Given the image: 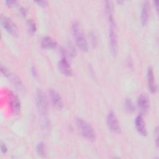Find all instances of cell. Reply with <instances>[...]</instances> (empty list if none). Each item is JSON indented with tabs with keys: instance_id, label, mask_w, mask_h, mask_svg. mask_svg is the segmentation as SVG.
Returning <instances> with one entry per match:
<instances>
[{
	"instance_id": "6da1fadb",
	"label": "cell",
	"mask_w": 159,
	"mask_h": 159,
	"mask_svg": "<svg viewBox=\"0 0 159 159\" xmlns=\"http://www.w3.org/2000/svg\"><path fill=\"white\" fill-rule=\"evenodd\" d=\"M35 101L37 108L40 114V119L42 126L47 129L49 127V122L47 118V107L48 102L47 98L41 89H38L36 93L35 96Z\"/></svg>"
},
{
	"instance_id": "7a4b0ae2",
	"label": "cell",
	"mask_w": 159,
	"mask_h": 159,
	"mask_svg": "<svg viewBox=\"0 0 159 159\" xmlns=\"http://www.w3.org/2000/svg\"><path fill=\"white\" fill-rule=\"evenodd\" d=\"M71 33L77 47L83 52L88 50V43L82 31L80 24L78 22H74L71 26Z\"/></svg>"
},
{
	"instance_id": "3957f363",
	"label": "cell",
	"mask_w": 159,
	"mask_h": 159,
	"mask_svg": "<svg viewBox=\"0 0 159 159\" xmlns=\"http://www.w3.org/2000/svg\"><path fill=\"white\" fill-rule=\"evenodd\" d=\"M76 124L84 137L91 141L95 140V132L89 123L81 117H77L76 118Z\"/></svg>"
},
{
	"instance_id": "277c9868",
	"label": "cell",
	"mask_w": 159,
	"mask_h": 159,
	"mask_svg": "<svg viewBox=\"0 0 159 159\" xmlns=\"http://www.w3.org/2000/svg\"><path fill=\"white\" fill-rule=\"evenodd\" d=\"M109 22V39L110 51L112 55H116L117 52V37L114 19L108 20Z\"/></svg>"
},
{
	"instance_id": "5b68a950",
	"label": "cell",
	"mask_w": 159,
	"mask_h": 159,
	"mask_svg": "<svg viewBox=\"0 0 159 159\" xmlns=\"http://www.w3.org/2000/svg\"><path fill=\"white\" fill-rule=\"evenodd\" d=\"M1 22L4 29L9 34L14 36L18 35V28L16 24L8 17L1 15Z\"/></svg>"
},
{
	"instance_id": "8992f818",
	"label": "cell",
	"mask_w": 159,
	"mask_h": 159,
	"mask_svg": "<svg viewBox=\"0 0 159 159\" xmlns=\"http://www.w3.org/2000/svg\"><path fill=\"white\" fill-rule=\"evenodd\" d=\"M107 125L109 129L114 133L119 134L120 132V126L115 113L111 111L107 116Z\"/></svg>"
},
{
	"instance_id": "52a82bcc",
	"label": "cell",
	"mask_w": 159,
	"mask_h": 159,
	"mask_svg": "<svg viewBox=\"0 0 159 159\" xmlns=\"http://www.w3.org/2000/svg\"><path fill=\"white\" fill-rule=\"evenodd\" d=\"M49 94L53 106L58 110L61 109L63 106V102L60 94L54 89H50L49 91Z\"/></svg>"
},
{
	"instance_id": "ba28073f",
	"label": "cell",
	"mask_w": 159,
	"mask_h": 159,
	"mask_svg": "<svg viewBox=\"0 0 159 159\" xmlns=\"http://www.w3.org/2000/svg\"><path fill=\"white\" fill-rule=\"evenodd\" d=\"M135 125L137 130L140 135L143 136H146L147 135L145 123L142 115H138L136 117L135 120Z\"/></svg>"
},
{
	"instance_id": "9c48e42d",
	"label": "cell",
	"mask_w": 159,
	"mask_h": 159,
	"mask_svg": "<svg viewBox=\"0 0 159 159\" xmlns=\"http://www.w3.org/2000/svg\"><path fill=\"white\" fill-rule=\"evenodd\" d=\"M137 104L139 109L143 113L147 112L149 108V101L145 94H141L137 100Z\"/></svg>"
},
{
	"instance_id": "30bf717a",
	"label": "cell",
	"mask_w": 159,
	"mask_h": 159,
	"mask_svg": "<svg viewBox=\"0 0 159 159\" xmlns=\"http://www.w3.org/2000/svg\"><path fill=\"white\" fill-rule=\"evenodd\" d=\"M58 67L60 71L66 76H70L72 73L71 68L68 61L65 57H63L58 63Z\"/></svg>"
},
{
	"instance_id": "8fae6325",
	"label": "cell",
	"mask_w": 159,
	"mask_h": 159,
	"mask_svg": "<svg viewBox=\"0 0 159 159\" xmlns=\"http://www.w3.org/2000/svg\"><path fill=\"white\" fill-rule=\"evenodd\" d=\"M147 83L149 90L153 93H155L157 91V85L155 81L153 68L151 66H149L147 70Z\"/></svg>"
},
{
	"instance_id": "7c38bea8",
	"label": "cell",
	"mask_w": 159,
	"mask_h": 159,
	"mask_svg": "<svg viewBox=\"0 0 159 159\" xmlns=\"http://www.w3.org/2000/svg\"><path fill=\"white\" fill-rule=\"evenodd\" d=\"M11 107L13 114L18 115L20 112V102L18 97L14 94H12L11 97Z\"/></svg>"
},
{
	"instance_id": "4fadbf2b",
	"label": "cell",
	"mask_w": 159,
	"mask_h": 159,
	"mask_svg": "<svg viewBox=\"0 0 159 159\" xmlns=\"http://www.w3.org/2000/svg\"><path fill=\"white\" fill-rule=\"evenodd\" d=\"M41 46L44 48L52 49L57 47V42L53 39L48 36H44L40 40Z\"/></svg>"
},
{
	"instance_id": "5bb4252c",
	"label": "cell",
	"mask_w": 159,
	"mask_h": 159,
	"mask_svg": "<svg viewBox=\"0 0 159 159\" xmlns=\"http://www.w3.org/2000/svg\"><path fill=\"white\" fill-rule=\"evenodd\" d=\"M149 3L148 1H144L141 11V22L143 25H145L148 22V19Z\"/></svg>"
},
{
	"instance_id": "9a60e30c",
	"label": "cell",
	"mask_w": 159,
	"mask_h": 159,
	"mask_svg": "<svg viewBox=\"0 0 159 159\" xmlns=\"http://www.w3.org/2000/svg\"><path fill=\"white\" fill-rule=\"evenodd\" d=\"M7 78L11 80V81H12V83H13L14 86H16V88L19 91H21V92L24 91L25 88H24V84L22 83L20 79L16 75H14V74H12L11 73L9 76L7 77Z\"/></svg>"
},
{
	"instance_id": "2e32d148",
	"label": "cell",
	"mask_w": 159,
	"mask_h": 159,
	"mask_svg": "<svg viewBox=\"0 0 159 159\" xmlns=\"http://www.w3.org/2000/svg\"><path fill=\"white\" fill-rule=\"evenodd\" d=\"M105 11L107 19L114 18L113 17V5L112 1H105Z\"/></svg>"
},
{
	"instance_id": "e0dca14e",
	"label": "cell",
	"mask_w": 159,
	"mask_h": 159,
	"mask_svg": "<svg viewBox=\"0 0 159 159\" xmlns=\"http://www.w3.org/2000/svg\"><path fill=\"white\" fill-rule=\"evenodd\" d=\"M37 154L40 157H44L46 155V147L43 142H40L37 144L36 147Z\"/></svg>"
},
{
	"instance_id": "ac0fdd59",
	"label": "cell",
	"mask_w": 159,
	"mask_h": 159,
	"mask_svg": "<svg viewBox=\"0 0 159 159\" xmlns=\"http://www.w3.org/2000/svg\"><path fill=\"white\" fill-rule=\"evenodd\" d=\"M27 29H28V31L29 32L30 34H34L37 30V27H36V25L35 23L34 22V21L32 19H29L27 21Z\"/></svg>"
},
{
	"instance_id": "d6986e66",
	"label": "cell",
	"mask_w": 159,
	"mask_h": 159,
	"mask_svg": "<svg viewBox=\"0 0 159 159\" xmlns=\"http://www.w3.org/2000/svg\"><path fill=\"white\" fill-rule=\"evenodd\" d=\"M125 107L126 109L129 112H133L135 110V107L133 105V103L132 102L131 100L130 99H127L125 102Z\"/></svg>"
},
{
	"instance_id": "ffe728a7",
	"label": "cell",
	"mask_w": 159,
	"mask_h": 159,
	"mask_svg": "<svg viewBox=\"0 0 159 159\" xmlns=\"http://www.w3.org/2000/svg\"><path fill=\"white\" fill-rule=\"evenodd\" d=\"M5 3L6 4V5L9 7H15L18 6V2L16 1H11V0H7V1H5Z\"/></svg>"
},
{
	"instance_id": "44dd1931",
	"label": "cell",
	"mask_w": 159,
	"mask_h": 159,
	"mask_svg": "<svg viewBox=\"0 0 159 159\" xmlns=\"http://www.w3.org/2000/svg\"><path fill=\"white\" fill-rule=\"evenodd\" d=\"M35 3H37L39 6H42V7H45V6L47 5V1H35Z\"/></svg>"
},
{
	"instance_id": "7402d4cb",
	"label": "cell",
	"mask_w": 159,
	"mask_h": 159,
	"mask_svg": "<svg viewBox=\"0 0 159 159\" xmlns=\"http://www.w3.org/2000/svg\"><path fill=\"white\" fill-rule=\"evenodd\" d=\"M1 150L2 153H6L7 152V147L6 145V144L2 143L1 145Z\"/></svg>"
},
{
	"instance_id": "603a6c76",
	"label": "cell",
	"mask_w": 159,
	"mask_h": 159,
	"mask_svg": "<svg viewBox=\"0 0 159 159\" xmlns=\"http://www.w3.org/2000/svg\"><path fill=\"white\" fill-rule=\"evenodd\" d=\"M91 42H92V44L93 45H94L96 44V37L94 35V34H92L91 37Z\"/></svg>"
},
{
	"instance_id": "cb8c5ba5",
	"label": "cell",
	"mask_w": 159,
	"mask_h": 159,
	"mask_svg": "<svg viewBox=\"0 0 159 159\" xmlns=\"http://www.w3.org/2000/svg\"><path fill=\"white\" fill-rule=\"evenodd\" d=\"M154 134H155V140H156V144H157V145H158V128L157 127H156V129H155V132H154Z\"/></svg>"
},
{
	"instance_id": "d4e9b609",
	"label": "cell",
	"mask_w": 159,
	"mask_h": 159,
	"mask_svg": "<svg viewBox=\"0 0 159 159\" xmlns=\"http://www.w3.org/2000/svg\"><path fill=\"white\" fill-rule=\"evenodd\" d=\"M19 11L20 12V14L22 15V16H25L26 14H27V10L24 8V7H20L19 9Z\"/></svg>"
},
{
	"instance_id": "484cf974",
	"label": "cell",
	"mask_w": 159,
	"mask_h": 159,
	"mask_svg": "<svg viewBox=\"0 0 159 159\" xmlns=\"http://www.w3.org/2000/svg\"><path fill=\"white\" fill-rule=\"evenodd\" d=\"M32 73H33V75H37V70H36V68H35V67H32Z\"/></svg>"
},
{
	"instance_id": "4316f807",
	"label": "cell",
	"mask_w": 159,
	"mask_h": 159,
	"mask_svg": "<svg viewBox=\"0 0 159 159\" xmlns=\"http://www.w3.org/2000/svg\"><path fill=\"white\" fill-rule=\"evenodd\" d=\"M154 4H155V7H156V9H157V10H158V1H154Z\"/></svg>"
}]
</instances>
